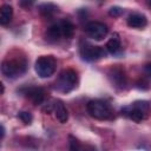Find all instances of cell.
Masks as SVG:
<instances>
[{"instance_id": "ffe728a7", "label": "cell", "mask_w": 151, "mask_h": 151, "mask_svg": "<svg viewBox=\"0 0 151 151\" xmlns=\"http://www.w3.org/2000/svg\"><path fill=\"white\" fill-rule=\"evenodd\" d=\"M35 2V0H19V5L22 8H29Z\"/></svg>"}, {"instance_id": "30bf717a", "label": "cell", "mask_w": 151, "mask_h": 151, "mask_svg": "<svg viewBox=\"0 0 151 151\" xmlns=\"http://www.w3.org/2000/svg\"><path fill=\"white\" fill-rule=\"evenodd\" d=\"M25 94L32 100L33 104L35 105H40L42 104L44 101V98H45V93H44V90L41 87H28L26 91H25Z\"/></svg>"}, {"instance_id": "52a82bcc", "label": "cell", "mask_w": 151, "mask_h": 151, "mask_svg": "<svg viewBox=\"0 0 151 151\" xmlns=\"http://www.w3.org/2000/svg\"><path fill=\"white\" fill-rule=\"evenodd\" d=\"M85 31L94 40H101L107 34V26L99 21H91L85 26Z\"/></svg>"}, {"instance_id": "4fadbf2b", "label": "cell", "mask_w": 151, "mask_h": 151, "mask_svg": "<svg viewBox=\"0 0 151 151\" xmlns=\"http://www.w3.org/2000/svg\"><path fill=\"white\" fill-rule=\"evenodd\" d=\"M13 17V8L9 5H2L1 9H0V24L2 26L9 24V21L12 20Z\"/></svg>"}, {"instance_id": "5bb4252c", "label": "cell", "mask_w": 151, "mask_h": 151, "mask_svg": "<svg viewBox=\"0 0 151 151\" xmlns=\"http://www.w3.org/2000/svg\"><path fill=\"white\" fill-rule=\"evenodd\" d=\"M38 9H39V12H40L41 15H44V17H51L54 13L58 12V6L54 5V4H52V2H44V4H41V5L38 6Z\"/></svg>"}, {"instance_id": "e0dca14e", "label": "cell", "mask_w": 151, "mask_h": 151, "mask_svg": "<svg viewBox=\"0 0 151 151\" xmlns=\"http://www.w3.org/2000/svg\"><path fill=\"white\" fill-rule=\"evenodd\" d=\"M18 118H19L22 123H25V124H31L32 120H33L32 114H31L29 112H27V111H20V112L18 113Z\"/></svg>"}, {"instance_id": "44dd1931", "label": "cell", "mask_w": 151, "mask_h": 151, "mask_svg": "<svg viewBox=\"0 0 151 151\" xmlns=\"http://www.w3.org/2000/svg\"><path fill=\"white\" fill-rule=\"evenodd\" d=\"M145 71H146V73L151 77V64H146V65H145Z\"/></svg>"}, {"instance_id": "2e32d148", "label": "cell", "mask_w": 151, "mask_h": 151, "mask_svg": "<svg viewBox=\"0 0 151 151\" xmlns=\"http://www.w3.org/2000/svg\"><path fill=\"white\" fill-rule=\"evenodd\" d=\"M60 37H63V34H61V29H60L59 24H54V25H52L47 28L46 39H48L51 41H57V40L60 39Z\"/></svg>"}, {"instance_id": "6da1fadb", "label": "cell", "mask_w": 151, "mask_h": 151, "mask_svg": "<svg viewBox=\"0 0 151 151\" xmlns=\"http://www.w3.org/2000/svg\"><path fill=\"white\" fill-rule=\"evenodd\" d=\"M150 112V105L145 100H138L133 104L123 107L122 113L126 116L127 118L132 119L136 123H140L147 118V114Z\"/></svg>"}, {"instance_id": "3957f363", "label": "cell", "mask_w": 151, "mask_h": 151, "mask_svg": "<svg viewBox=\"0 0 151 151\" xmlns=\"http://www.w3.org/2000/svg\"><path fill=\"white\" fill-rule=\"evenodd\" d=\"M26 60L24 58H15V59H5L1 64V72L7 78H17L25 73L27 66Z\"/></svg>"}, {"instance_id": "8992f818", "label": "cell", "mask_w": 151, "mask_h": 151, "mask_svg": "<svg viewBox=\"0 0 151 151\" xmlns=\"http://www.w3.org/2000/svg\"><path fill=\"white\" fill-rule=\"evenodd\" d=\"M79 52H80L83 60H85V61H96V60L105 57V51L100 46H94L88 42L80 44Z\"/></svg>"}, {"instance_id": "7c38bea8", "label": "cell", "mask_w": 151, "mask_h": 151, "mask_svg": "<svg viewBox=\"0 0 151 151\" xmlns=\"http://www.w3.org/2000/svg\"><path fill=\"white\" fill-rule=\"evenodd\" d=\"M106 50L109 53L111 54H118L122 50V44H120V39L117 34H114L107 42H106Z\"/></svg>"}, {"instance_id": "8fae6325", "label": "cell", "mask_w": 151, "mask_h": 151, "mask_svg": "<svg viewBox=\"0 0 151 151\" xmlns=\"http://www.w3.org/2000/svg\"><path fill=\"white\" fill-rule=\"evenodd\" d=\"M147 24V19L144 14L140 13H132L127 18V25L132 28H143Z\"/></svg>"}, {"instance_id": "7a4b0ae2", "label": "cell", "mask_w": 151, "mask_h": 151, "mask_svg": "<svg viewBox=\"0 0 151 151\" xmlns=\"http://www.w3.org/2000/svg\"><path fill=\"white\" fill-rule=\"evenodd\" d=\"M77 84H78L77 72L72 68H67V70L61 71V73L57 78V80L54 83V88L59 92L67 93V92H71L72 90H74L77 87Z\"/></svg>"}, {"instance_id": "603a6c76", "label": "cell", "mask_w": 151, "mask_h": 151, "mask_svg": "<svg viewBox=\"0 0 151 151\" xmlns=\"http://www.w3.org/2000/svg\"><path fill=\"white\" fill-rule=\"evenodd\" d=\"M147 4H149V6L151 7V0H147Z\"/></svg>"}, {"instance_id": "ba28073f", "label": "cell", "mask_w": 151, "mask_h": 151, "mask_svg": "<svg viewBox=\"0 0 151 151\" xmlns=\"http://www.w3.org/2000/svg\"><path fill=\"white\" fill-rule=\"evenodd\" d=\"M109 76H110L111 81L116 86H118L120 88L125 87V85H126V76H125V72H124V70L122 67H119V66L112 67L110 70Z\"/></svg>"}, {"instance_id": "7402d4cb", "label": "cell", "mask_w": 151, "mask_h": 151, "mask_svg": "<svg viewBox=\"0 0 151 151\" xmlns=\"http://www.w3.org/2000/svg\"><path fill=\"white\" fill-rule=\"evenodd\" d=\"M4 136H5V127H4V125H1V136H0V138L2 139Z\"/></svg>"}, {"instance_id": "d6986e66", "label": "cell", "mask_w": 151, "mask_h": 151, "mask_svg": "<svg viewBox=\"0 0 151 151\" xmlns=\"http://www.w3.org/2000/svg\"><path fill=\"white\" fill-rule=\"evenodd\" d=\"M122 13H123V8L119 7V6H112V7L109 9V15L114 17V18L122 15Z\"/></svg>"}, {"instance_id": "9c48e42d", "label": "cell", "mask_w": 151, "mask_h": 151, "mask_svg": "<svg viewBox=\"0 0 151 151\" xmlns=\"http://www.w3.org/2000/svg\"><path fill=\"white\" fill-rule=\"evenodd\" d=\"M53 112H54L55 118L61 124H64L68 120V111H67V109L65 107V105L61 100H55L53 103Z\"/></svg>"}, {"instance_id": "9a60e30c", "label": "cell", "mask_w": 151, "mask_h": 151, "mask_svg": "<svg viewBox=\"0 0 151 151\" xmlns=\"http://www.w3.org/2000/svg\"><path fill=\"white\" fill-rule=\"evenodd\" d=\"M59 25H60L61 34H63L64 38L70 39V38L73 37V33H74V26H73V24H72L70 20L64 19V20H61V21L59 22Z\"/></svg>"}, {"instance_id": "5b68a950", "label": "cell", "mask_w": 151, "mask_h": 151, "mask_svg": "<svg viewBox=\"0 0 151 151\" xmlns=\"http://www.w3.org/2000/svg\"><path fill=\"white\" fill-rule=\"evenodd\" d=\"M57 61L52 55H41L37 59L34 70L40 78H48L55 72Z\"/></svg>"}, {"instance_id": "ac0fdd59", "label": "cell", "mask_w": 151, "mask_h": 151, "mask_svg": "<svg viewBox=\"0 0 151 151\" xmlns=\"http://www.w3.org/2000/svg\"><path fill=\"white\" fill-rule=\"evenodd\" d=\"M68 144H70V150H72V151H76L80 147V144H79L78 139L74 138L73 136H68Z\"/></svg>"}, {"instance_id": "277c9868", "label": "cell", "mask_w": 151, "mask_h": 151, "mask_svg": "<svg viewBox=\"0 0 151 151\" xmlns=\"http://www.w3.org/2000/svg\"><path fill=\"white\" fill-rule=\"evenodd\" d=\"M86 109H87V112L91 117H93L96 119H99V120L111 119L112 114H113L112 110H111V106L101 99L90 100L86 105Z\"/></svg>"}]
</instances>
